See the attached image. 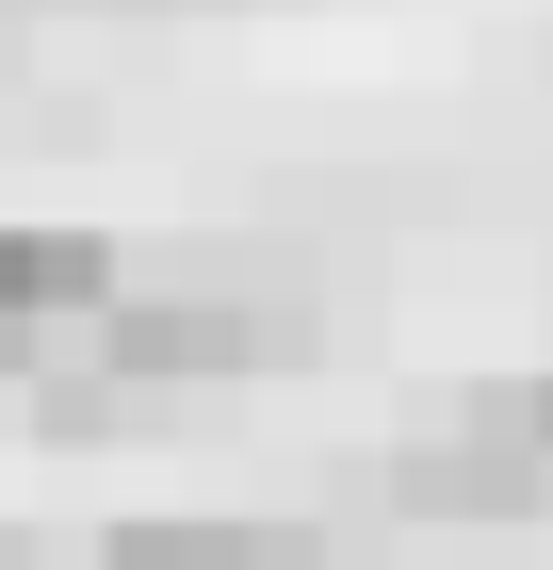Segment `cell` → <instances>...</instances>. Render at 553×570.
<instances>
[{
  "instance_id": "cell-3",
  "label": "cell",
  "mask_w": 553,
  "mask_h": 570,
  "mask_svg": "<svg viewBox=\"0 0 553 570\" xmlns=\"http://www.w3.org/2000/svg\"><path fill=\"white\" fill-rule=\"evenodd\" d=\"M115 245L98 228H0V375L17 358H49V343H82L98 309H115Z\"/></svg>"
},
{
  "instance_id": "cell-5",
  "label": "cell",
  "mask_w": 553,
  "mask_h": 570,
  "mask_svg": "<svg viewBox=\"0 0 553 570\" xmlns=\"http://www.w3.org/2000/svg\"><path fill=\"white\" fill-rule=\"evenodd\" d=\"M521 392H537V440H553V375H521Z\"/></svg>"
},
{
  "instance_id": "cell-2",
  "label": "cell",
  "mask_w": 553,
  "mask_h": 570,
  "mask_svg": "<svg viewBox=\"0 0 553 570\" xmlns=\"http://www.w3.org/2000/svg\"><path fill=\"white\" fill-rule=\"evenodd\" d=\"M391 505L424 538H521L553 522V440H537V392L488 375V392H440L424 424L391 440Z\"/></svg>"
},
{
  "instance_id": "cell-4",
  "label": "cell",
  "mask_w": 553,
  "mask_h": 570,
  "mask_svg": "<svg viewBox=\"0 0 553 570\" xmlns=\"http://www.w3.org/2000/svg\"><path fill=\"white\" fill-rule=\"evenodd\" d=\"M98 570H326L294 522H115Z\"/></svg>"
},
{
  "instance_id": "cell-1",
  "label": "cell",
  "mask_w": 553,
  "mask_h": 570,
  "mask_svg": "<svg viewBox=\"0 0 553 570\" xmlns=\"http://www.w3.org/2000/svg\"><path fill=\"white\" fill-rule=\"evenodd\" d=\"M309 343H326V309H309L294 262H147L66 343L49 424H130V407H164V392H245V375H294Z\"/></svg>"
}]
</instances>
